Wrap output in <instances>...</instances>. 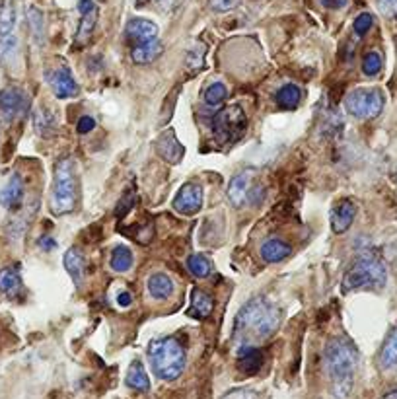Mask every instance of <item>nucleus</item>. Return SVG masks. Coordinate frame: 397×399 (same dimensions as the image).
<instances>
[{"mask_svg":"<svg viewBox=\"0 0 397 399\" xmlns=\"http://www.w3.org/2000/svg\"><path fill=\"white\" fill-rule=\"evenodd\" d=\"M280 314L267 298L258 296L238 312L234 321V341L240 347H255L258 341L271 337L277 331Z\"/></svg>","mask_w":397,"mask_h":399,"instance_id":"nucleus-1","label":"nucleus"},{"mask_svg":"<svg viewBox=\"0 0 397 399\" xmlns=\"http://www.w3.org/2000/svg\"><path fill=\"white\" fill-rule=\"evenodd\" d=\"M359 351L349 339H333L327 343L324 363L331 382V398L349 399L353 392L354 372L359 368Z\"/></svg>","mask_w":397,"mask_h":399,"instance_id":"nucleus-2","label":"nucleus"},{"mask_svg":"<svg viewBox=\"0 0 397 399\" xmlns=\"http://www.w3.org/2000/svg\"><path fill=\"white\" fill-rule=\"evenodd\" d=\"M386 281H388V271L382 259L372 252H362L346 269L341 282V292L349 294L361 289H382Z\"/></svg>","mask_w":397,"mask_h":399,"instance_id":"nucleus-3","label":"nucleus"},{"mask_svg":"<svg viewBox=\"0 0 397 399\" xmlns=\"http://www.w3.org/2000/svg\"><path fill=\"white\" fill-rule=\"evenodd\" d=\"M148 361L152 366V372L160 380L171 382L181 376L185 370V351L176 339H156L148 345Z\"/></svg>","mask_w":397,"mask_h":399,"instance_id":"nucleus-4","label":"nucleus"},{"mask_svg":"<svg viewBox=\"0 0 397 399\" xmlns=\"http://www.w3.org/2000/svg\"><path fill=\"white\" fill-rule=\"evenodd\" d=\"M49 207L53 215L57 216L68 215L76 207V176H74V162L70 158H63L55 168Z\"/></svg>","mask_w":397,"mask_h":399,"instance_id":"nucleus-5","label":"nucleus"},{"mask_svg":"<svg viewBox=\"0 0 397 399\" xmlns=\"http://www.w3.org/2000/svg\"><path fill=\"white\" fill-rule=\"evenodd\" d=\"M386 97L378 88H356L345 97V110L356 119H376L383 111Z\"/></svg>","mask_w":397,"mask_h":399,"instance_id":"nucleus-6","label":"nucleus"},{"mask_svg":"<svg viewBox=\"0 0 397 399\" xmlns=\"http://www.w3.org/2000/svg\"><path fill=\"white\" fill-rule=\"evenodd\" d=\"M245 127H248V117L240 105H228L213 117V134L221 142L238 141L245 131Z\"/></svg>","mask_w":397,"mask_h":399,"instance_id":"nucleus-7","label":"nucleus"},{"mask_svg":"<svg viewBox=\"0 0 397 399\" xmlns=\"http://www.w3.org/2000/svg\"><path fill=\"white\" fill-rule=\"evenodd\" d=\"M255 171L243 170L235 174L234 178L230 179L228 185V201L234 208H242L245 205H259V199H263V191L261 185H255Z\"/></svg>","mask_w":397,"mask_h":399,"instance_id":"nucleus-8","label":"nucleus"},{"mask_svg":"<svg viewBox=\"0 0 397 399\" xmlns=\"http://www.w3.org/2000/svg\"><path fill=\"white\" fill-rule=\"evenodd\" d=\"M28 105H30V97L26 96L23 90L8 88L0 92V119L8 125L14 123L16 119L23 117Z\"/></svg>","mask_w":397,"mask_h":399,"instance_id":"nucleus-9","label":"nucleus"},{"mask_svg":"<svg viewBox=\"0 0 397 399\" xmlns=\"http://www.w3.org/2000/svg\"><path fill=\"white\" fill-rule=\"evenodd\" d=\"M47 84L51 86L53 94L59 97V100H68V97H74L80 92L78 82L74 80V76L66 67L49 70L47 73Z\"/></svg>","mask_w":397,"mask_h":399,"instance_id":"nucleus-10","label":"nucleus"},{"mask_svg":"<svg viewBox=\"0 0 397 399\" xmlns=\"http://www.w3.org/2000/svg\"><path fill=\"white\" fill-rule=\"evenodd\" d=\"M201 207H203V187L197 183H185L177 191L176 199H174V208L179 215L191 216L197 215Z\"/></svg>","mask_w":397,"mask_h":399,"instance_id":"nucleus-11","label":"nucleus"},{"mask_svg":"<svg viewBox=\"0 0 397 399\" xmlns=\"http://www.w3.org/2000/svg\"><path fill=\"white\" fill-rule=\"evenodd\" d=\"M78 10H80V23H78V30L74 36V43L82 47L84 43H88L90 37L96 30L97 23V6L94 0H80L78 2Z\"/></svg>","mask_w":397,"mask_h":399,"instance_id":"nucleus-12","label":"nucleus"},{"mask_svg":"<svg viewBox=\"0 0 397 399\" xmlns=\"http://www.w3.org/2000/svg\"><path fill=\"white\" fill-rule=\"evenodd\" d=\"M125 36L129 39V43H132V47H137V45L158 39V26L147 20V18H132L131 22L127 23Z\"/></svg>","mask_w":397,"mask_h":399,"instance_id":"nucleus-13","label":"nucleus"},{"mask_svg":"<svg viewBox=\"0 0 397 399\" xmlns=\"http://www.w3.org/2000/svg\"><path fill=\"white\" fill-rule=\"evenodd\" d=\"M23 179L20 174H12L8 183L4 185V189L0 191V207L14 211L22 205L23 201Z\"/></svg>","mask_w":397,"mask_h":399,"instance_id":"nucleus-14","label":"nucleus"},{"mask_svg":"<svg viewBox=\"0 0 397 399\" xmlns=\"http://www.w3.org/2000/svg\"><path fill=\"white\" fill-rule=\"evenodd\" d=\"M356 216V205L353 201H341L337 207L331 211V228L335 234H345L353 226Z\"/></svg>","mask_w":397,"mask_h":399,"instance_id":"nucleus-15","label":"nucleus"},{"mask_svg":"<svg viewBox=\"0 0 397 399\" xmlns=\"http://www.w3.org/2000/svg\"><path fill=\"white\" fill-rule=\"evenodd\" d=\"M154 147H156V152L162 156L164 160L169 164H177L185 154V148L179 144V141L176 139V133H174V131H166L164 134H160Z\"/></svg>","mask_w":397,"mask_h":399,"instance_id":"nucleus-16","label":"nucleus"},{"mask_svg":"<svg viewBox=\"0 0 397 399\" xmlns=\"http://www.w3.org/2000/svg\"><path fill=\"white\" fill-rule=\"evenodd\" d=\"M378 366L383 372H396L397 370V327L383 341L380 355H378Z\"/></svg>","mask_w":397,"mask_h":399,"instance_id":"nucleus-17","label":"nucleus"},{"mask_svg":"<svg viewBox=\"0 0 397 399\" xmlns=\"http://www.w3.org/2000/svg\"><path fill=\"white\" fill-rule=\"evenodd\" d=\"M162 53H164L162 41H160V39H154V41H148V43L132 47L131 59L132 63H137V65H150V63H154L156 59H160Z\"/></svg>","mask_w":397,"mask_h":399,"instance_id":"nucleus-18","label":"nucleus"},{"mask_svg":"<svg viewBox=\"0 0 397 399\" xmlns=\"http://www.w3.org/2000/svg\"><path fill=\"white\" fill-rule=\"evenodd\" d=\"M259 252H261V257L267 263H279V261L287 259L292 253V248L287 242L279 240V238H269V240H265L263 244H261Z\"/></svg>","mask_w":397,"mask_h":399,"instance_id":"nucleus-19","label":"nucleus"},{"mask_svg":"<svg viewBox=\"0 0 397 399\" xmlns=\"http://www.w3.org/2000/svg\"><path fill=\"white\" fill-rule=\"evenodd\" d=\"M65 269L66 273L70 275V279L76 284V289H80L82 282H84V277H86V263H84V257L78 250L70 248L68 252L65 253Z\"/></svg>","mask_w":397,"mask_h":399,"instance_id":"nucleus-20","label":"nucleus"},{"mask_svg":"<svg viewBox=\"0 0 397 399\" xmlns=\"http://www.w3.org/2000/svg\"><path fill=\"white\" fill-rule=\"evenodd\" d=\"M263 364V355L258 347L238 349V370L243 374H255Z\"/></svg>","mask_w":397,"mask_h":399,"instance_id":"nucleus-21","label":"nucleus"},{"mask_svg":"<svg viewBox=\"0 0 397 399\" xmlns=\"http://www.w3.org/2000/svg\"><path fill=\"white\" fill-rule=\"evenodd\" d=\"M148 292L154 300H168L169 296L174 294V281L169 279L166 273H154L148 277Z\"/></svg>","mask_w":397,"mask_h":399,"instance_id":"nucleus-22","label":"nucleus"},{"mask_svg":"<svg viewBox=\"0 0 397 399\" xmlns=\"http://www.w3.org/2000/svg\"><path fill=\"white\" fill-rule=\"evenodd\" d=\"M213 314V300L203 290H193L191 304H189V316L195 319H206Z\"/></svg>","mask_w":397,"mask_h":399,"instance_id":"nucleus-23","label":"nucleus"},{"mask_svg":"<svg viewBox=\"0 0 397 399\" xmlns=\"http://www.w3.org/2000/svg\"><path fill=\"white\" fill-rule=\"evenodd\" d=\"M22 287V277L18 267H4L0 269V292L6 296L18 294V290Z\"/></svg>","mask_w":397,"mask_h":399,"instance_id":"nucleus-24","label":"nucleus"},{"mask_svg":"<svg viewBox=\"0 0 397 399\" xmlns=\"http://www.w3.org/2000/svg\"><path fill=\"white\" fill-rule=\"evenodd\" d=\"M125 384L131 388V390H137V392H148L150 390V380H148V374L144 366L140 361H134L131 364V368L127 372Z\"/></svg>","mask_w":397,"mask_h":399,"instance_id":"nucleus-25","label":"nucleus"},{"mask_svg":"<svg viewBox=\"0 0 397 399\" xmlns=\"http://www.w3.org/2000/svg\"><path fill=\"white\" fill-rule=\"evenodd\" d=\"M277 105L282 110H296L302 102V90L296 84H285L277 92Z\"/></svg>","mask_w":397,"mask_h":399,"instance_id":"nucleus-26","label":"nucleus"},{"mask_svg":"<svg viewBox=\"0 0 397 399\" xmlns=\"http://www.w3.org/2000/svg\"><path fill=\"white\" fill-rule=\"evenodd\" d=\"M110 265L115 273H127L132 267V252L129 248H125V245H117L111 252Z\"/></svg>","mask_w":397,"mask_h":399,"instance_id":"nucleus-27","label":"nucleus"},{"mask_svg":"<svg viewBox=\"0 0 397 399\" xmlns=\"http://www.w3.org/2000/svg\"><path fill=\"white\" fill-rule=\"evenodd\" d=\"M33 127H36L37 134L41 137H49V134L55 131V119L49 111L45 110H37L33 113Z\"/></svg>","mask_w":397,"mask_h":399,"instance_id":"nucleus-28","label":"nucleus"},{"mask_svg":"<svg viewBox=\"0 0 397 399\" xmlns=\"http://www.w3.org/2000/svg\"><path fill=\"white\" fill-rule=\"evenodd\" d=\"M187 269H189V273L193 277H197V279H205L211 275V261L205 257V255H201V253H195L191 257L187 259Z\"/></svg>","mask_w":397,"mask_h":399,"instance_id":"nucleus-29","label":"nucleus"},{"mask_svg":"<svg viewBox=\"0 0 397 399\" xmlns=\"http://www.w3.org/2000/svg\"><path fill=\"white\" fill-rule=\"evenodd\" d=\"M16 28V8L14 4H8L0 10V37L14 36Z\"/></svg>","mask_w":397,"mask_h":399,"instance_id":"nucleus-30","label":"nucleus"},{"mask_svg":"<svg viewBox=\"0 0 397 399\" xmlns=\"http://www.w3.org/2000/svg\"><path fill=\"white\" fill-rule=\"evenodd\" d=\"M205 104L208 105H221L226 97H228V90L222 82H214L205 90Z\"/></svg>","mask_w":397,"mask_h":399,"instance_id":"nucleus-31","label":"nucleus"},{"mask_svg":"<svg viewBox=\"0 0 397 399\" xmlns=\"http://www.w3.org/2000/svg\"><path fill=\"white\" fill-rule=\"evenodd\" d=\"M382 67H383V60L380 53L370 51L364 55V60H362V73L366 74V76H376V74L382 70Z\"/></svg>","mask_w":397,"mask_h":399,"instance_id":"nucleus-32","label":"nucleus"},{"mask_svg":"<svg viewBox=\"0 0 397 399\" xmlns=\"http://www.w3.org/2000/svg\"><path fill=\"white\" fill-rule=\"evenodd\" d=\"M28 22H30L36 39L41 41L43 39V14H41V10H37L36 6L28 8Z\"/></svg>","mask_w":397,"mask_h":399,"instance_id":"nucleus-33","label":"nucleus"},{"mask_svg":"<svg viewBox=\"0 0 397 399\" xmlns=\"http://www.w3.org/2000/svg\"><path fill=\"white\" fill-rule=\"evenodd\" d=\"M372 26H374V16L368 14V12H362V14L354 20V26H353L354 33L361 37L366 36Z\"/></svg>","mask_w":397,"mask_h":399,"instance_id":"nucleus-34","label":"nucleus"},{"mask_svg":"<svg viewBox=\"0 0 397 399\" xmlns=\"http://www.w3.org/2000/svg\"><path fill=\"white\" fill-rule=\"evenodd\" d=\"M205 45H201V47H198V45H195V47H193L191 51L187 53V67L189 68H193V70H195V68H201L203 67V59H205Z\"/></svg>","mask_w":397,"mask_h":399,"instance_id":"nucleus-35","label":"nucleus"},{"mask_svg":"<svg viewBox=\"0 0 397 399\" xmlns=\"http://www.w3.org/2000/svg\"><path fill=\"white\" fill-rule=\"evenodd\" d=\"M134 201H137V195L132 191H127L123 195V199L119 201L117 208H115V216H125L132 207H134Z\"/></svg>","mask_w":397,"mask_h":399,"instance_id":"nucleus-36","label":"nucleus"},{"mask_svg":"<svg viewBox=\"0 0 397 399\" xmlns=\"http://www.w3.org/2000/svg\"><path fill=\"white\" fill-rule=\"evenodd\" d=\"M222 399H261L259 393H255L253 390H245V388H238V390H232L228 392Z\"/></svg>","mask_w":397,"mask_h":399,"instance_id":"nucleus-37","label":"nucleus"},{"mask_svg":"<svg viewBox=\"0 0 397 399\" xmlns=\"http://www.w3.org/2000/svg\"><path fill=\"white\" fill-rule=\"evenodd\" d=\"M376 4L383 16H388V18L397 16V0H376Z\"/></svg>","mask_w":397,"mask_h":399,"instance_id":"nucleus-38","label":"nucleus"},{"mask_svg":"<svg viewBox=\"0 0 397 399\" xmlns=\"http://www.w3.org/2000/svg\"><path fill=\"white\" fill-rule=\"evenodd\" d=\"M238 2L240 0H208V6L213 8L214 12H228L238 6Z\"/></svg>","mask_w":397,"mask_h":399,"instance_id":"nucleus-39","label":"nucleus"},{"mask_svg":"<svg viewBox=\"0 0 397 399\" xmlns=\"http://www.w3.org/2000/svg\"><path fill=\"white\" fill-rule=\"evenodd\" d=\"M150 2H152L158 10H162V12H174L176 8H179V4H181L184 0H150Z\"/></svg>","mask_w":397,"mask_h":399,"instance_id":"nucleus-40","label":"nucleus"},{"mask_svg":"<svg viewBox=\"0 0 397 399\" xmlns=\"http://www.w3.org/2000/svg\"><path fill=\"white\" fill-rule=\"evenodd\" d=\"M94 127H96V121L94 117H90V115H84V117L78 119V123H76V131L80 134H86L90 131H94Z\"/></svg>","mask_w":397,"mask_h":399,"instance_id":"nucleus-41","label":"nucleus"},{"mask_svg":"<svg viewBox=\"0 0 397 399\" xmlns=\"http://www.w3.org/2000/svg\"><path fill=\"white\" fill-rule=\"evenodd\" d=\"M316 2L327 10H339V8H345L349 0H316Z\"/></svg>","mask_w":397,"mask_h":399,"instance_id":"nucleus-42","label":"nucleus"},{"mask_svg":"<svg viewBox=\"0 0 397 399\" xmlns=\"http://www.w3.org/2000/svg\"><path fill=\"white\" fill-rule=\"evenodd\" d=\"M37 244H39V248H41V250H45V252H53V250L57 248V240H55V238H51V236H41V238H39V242H37Z\"/></svg>","mask_w":397,"mask_h":399,"instance_id":"nucleus-43","label":"nucleus"},{"mask_svg":"<svg viewBox=\"0 0 397 399\" xmlns=\"http://www.w3.org/2000/svg\"><path fill=\"white\" fill-rule=\"evenodd\" d=\"M117 304L121 308H129L132 304V296L129 294V292H121V294L117 296Z\"/></svg>","mask_w":397,"mask_h":399,"instance_id":"nucleus-44","label":"nucleus"},{"mask_svg":"<svg viewBox=\"0 0 397 399\" xmlns=\"http://www.w3.org/2000/svg\"><path fill=\"white\" fill-rule=\"evenodd\" d=\"M383 399H397V392H391V393H388L386 398Z\"/></svg>","mask_w":397,"mask_h":399,"instance_id":"nucleus-45","label":"nucleus"},{"mask_svg":"<svg viewBox=\"0 0 397 399\" xmlns=\"http://www.w3.org/2000/svg\"><path fill=\"white\" fill-rule=\"evenodd\" d=\"M396 179H397V171H396Z\"/></svg>","mask_w":397,"mask_h":399,"instance_id":"nucleus-46","label":"nucleus"}]
</instances>
